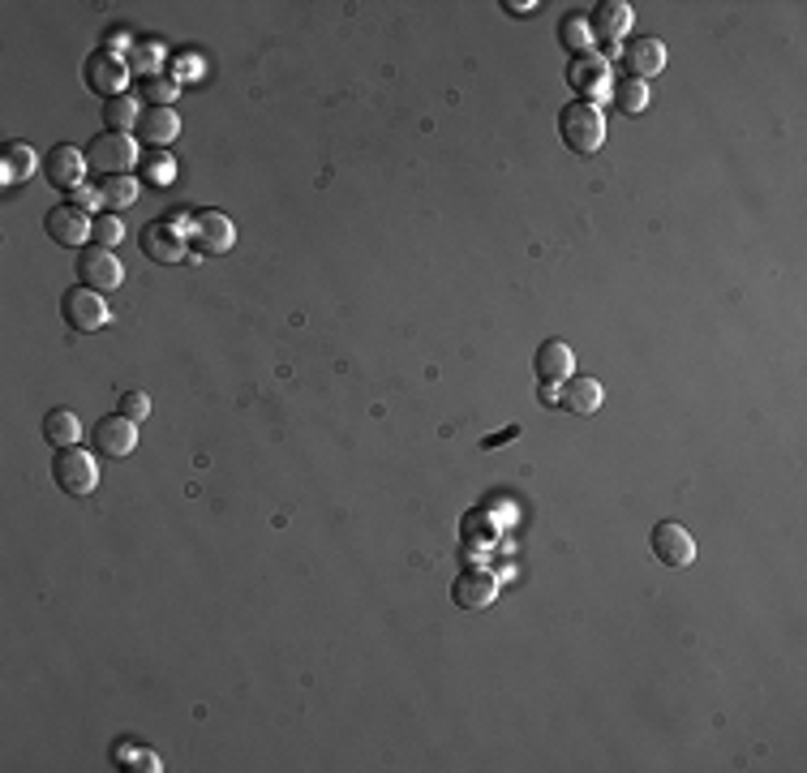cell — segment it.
<instances>
[{
    "mask_svg": "<svg viewBox=\"0 0 807 773\" xmlns=\"http://www.w3.org/2000/svg\"><path fill=\"white\" fill-rule=\"evenodd\" d=\"M559 138L568 151L576 155H593L601 142H606V117L597 104H584V99H572L563 113H559Z\"/></svg>",
    "mask_w": 807,
    "mask_h": 773,
    "instance_id": "cell-1",
    "label": "cell"
},
{
    "mask_svg": "<svg viewBox=\"0 0 807 773\" xmlns=\"http://www.w3.org/2000/svg\"><path fill=\"white\" fill-rule=\"evenodd\" d=\"M133 164H138V138L129 133H100L86 151V168H95L100 177H129Z\"/></svg>",
    "mask_w": 807,
    "mask_h": 773,
    "instance_id": "cell-2",
    "label": "cell"
},
{
    "mask_svg": "<svg viewBox=\"0 0 807 773\" xmlns=\"http://www.w3.org/2000/svg\"><path fill=\"white\" fill-rule=\"evenodd\" d=\"M52 477L65 494L82 499V494H95L100 485V469H95V452H82V447H60L57 460H52Z\"/></svg>",
    "mask_w": 807,
    "mask_h": 773,
    "instance_id": "cell-3",
    "label": "cell"
},
{
    "mask_svg": "<svg viewBox=\"0 0 807 773\" xmlns=\"http://www.w3.org/2000/svg\"><path fill=\"white\" fill-rule=\"evenodd\" d=\"M648 546H653V559H657L662 567H692L695 563V537L688 534L679 520H662V525H653Z\"/></svg>",
    "mask_w": 807,
    "mask_h": 773,
    "instance_id": "cell-4",
    "label": "cell"
},
{
    "mask_svg": "<svg viewBox=\"0 0 807 773\" xmlns=\"http://www.w3.org/2000/svg\"><path fill=\"white\" fill-rule=\"evenodd\" d=\"M120 280H125V271H120L113 249L95 245V249H82V254H78V284H82V289L113 293V289H120Z\"/></svg>",
    "mask_w": 807,
    "mask_h": 773,
    "instance_id": "cell-5",
    "label": "cell"
},
{
    "mask_svg": "<svg viewBox=\"0 0 807 773\" xmlns=\"http://www.w3.org/2000/svg\"><path fill=\"white\" fill-rule=\"evenodd\" d=\"M60 318L73 327V331H100L108 323V305H104V293L95 289H69L60 297Z\"/></svg>",
    "mask_w": 807,
    "mask_h": 773,
    "instance_id": "cell-6",
    "label": "cell"
},
{
    "mask_svg": "<svg viewBox=\"0 0 807 773\" xmlns=\"http://www.w3.org/2000/svg\"><path fill=\"white\" fill-rule=\"evenodd\" d=\"M91 443H95V456H108V460H125L133 447H138V421H129V417H100L95 421V434H91Z\"/></svg>",
    "mask_w": 807,
    "mask_h": 773,
    "instance_id": "cell-7",
    "label": "cell"
},
{
    "mask_svg": "<svg viewBox=\"0 0 807 773\" xmlns=\"http://www.w3.org/2000/svg\"><path fill=\"white\" fill-rule=\"evenodd\" d=\"M628 26H632V4L628 0H601L593 9V17H588V35L601 48H615L628 35Z\"/></svg>",
    "mask_w": 807,
    "mask_h": 773,
    "instance_id": "cell-8",
    "label": "cell"
},
{
    "mask_svg": "<svg viewBox=\"0 0 807 773\" xmlns=\"http://www.w3.org/2000/svg\"><path fill=\"white\" fill-rule=\"evenodd\" d=\"M86 82H91V91H100L104 99H113V95H125L129 91V65L113 52H95V57L86 60Z\"/></svg>",
    "mask_w": 807,
    "mask_h": 773,
    "instance_id": "cell-9",
    "label": "cell"
},
{
    "mask_svg": "<svg viewBox=\"0 0 807 773\" xmlns=\"http://www.w3.org/2000/svg\"><path fill=\"white\" fill-rule=\"evenodd\" d=\"M176 133H180V117H176L173 108H147V113L138 117V125H133L138 147H151V151L173 147Z\"/></svg>",
    "mask_w": 807,
    "mask_h": 773,
    "instance_id": "cell-10",
    "label": "cell"
},
{
    "mask_svg": "<svg viewBox=\"0 0 807 773\" xmlns=\"http://www.w3.org/2000/svg\"><path fill=\"white\" fill-rule=\"evenodd\" d=\"M44 229H48V237L57 241V245H86V241H91V215H86L82 207L65 202V207H52V211H48Z\"/></svg>",
    "mask_w": 807,
    "mask_h": 773,
    "instance_id": "cell-11",
    "label": "cell"
},
{
    "mask_svg": "<svg viewBox=\"0 0 807 773\" xmlns=\"http://www.w3.org/2000/svg\"><path fill=\"white\" fill-rule=\"evenodd\" d=\"M666 69V44L662 39H632L623 44V73L635 82H648Z\"/></svg>",
    "mask_w": 807,
    "mask_h": 773,
    "instance_id": "cell-12",
    "label": "cell"
},
{
    "mask_svg": "<svg viewBox=\"0 0 807 773\" xmlns=\"http://www.w3.org/2000/svg\"><path fill=\"white\" fill-rule=\"evenodd\" d=\"M568 82H572V91H576L584 104H593L597 95L610 91V65L601 57H576L572 69H568Z\"/></svg>",
    "mask_w": 807,
    "mask_h": 773,
    "instance_id": "cell-13",
    "label": "cell"
},
{
    "mask_svg": "<svg viewBox=\"0 0 807 773\" xmlns=\"http://www.w3.org/2000/svg\"><path fill=\"white\" fill-rule=\"evenodd\" d=\"M194 241L207 254H229L232 241H236V229H232V220L224 211H198L194 215Z\"/></svg>",
    "mask_w": 807,
    "mask_h": 773,
    "instance_id": "cell-14",
    "label": "cell"
},
{
    "mask_svg": "<svg viewBox=\"0 0 807 773\" xmlns=\"http://www.w3.org/2000/svg\"><path fill=\"white\" fill-rule=\"evenodd\" d=\"M44 173H48V180H52L57 189H78L82 177H86V155H82L78 147H65V142H60V147L48 151Z\"/></svg>",
    "mask_w": 807,
    "mask_h": 773,
    "instance_id": "cell-15",
    "label": "cell"
},
{
    "mask_svg": "<svg viewBox=\"0 0 807 773\" xmlns=\"http://www.w3.org/2000/svg\"><path fill=\"white\" fill-rule=\"evenodd\" d=\"M559 409H563V413H576V417H593L601 409V383L588 378V374L568 378V383L559 387Z\"/></svg>",
    "mask_w": 807,
    "mask_h": 773,
    "instance_id": "cell-16",
    "label": "cell"
},
{
    "mask_svg": "<svg viewBox=\"0 0 807 773\" xmlns=\"http://www.w3.org/2000/svg\"><path fill=\"white\" fill-rule=\"evenodd\" d=\"M142 249H147L151 262H180V258H185V237H180L176 224L155 220V224L142 229Z\"/></svg>",
    "mask_w": 807,
    "mask_h": 773,
    "instance_id": "cell-17",
    "label": "cell"
},
{
    "mask_svg": "<svg viewBox=\"0 0 807 773\" xmlns=\"http://www.w3.org/2000/svg\"><path fill=\"white\" fill-rule=\"evenodd\" d=\"M494 594H499V581L490 572H481V567L464 572L460 581L452 585V597H456V606H464V610H486L494 601Z\"/></svg>",
    "mask_w": 807,
    "mask_h": 773,
    "instance_id": "cell-18",
    "label": "cell"
},
{
    "mask_svg": "<svg viewBox=\"0 0 807 773\" xmlns=\"http://www.w3.org/2000/svg\"><path fill=\"white\" fill-rule=\"evenodd\" d=\"M537 378L541 383H568L572 378V370H576V353L563 344V340H546L541 349H537Z\"/></svg>",
    "mask_w": 807,
    "mask_h": 773,
    "instance_id": "cell-19",
    "label": "cell"
},
{
    "mask_svg": "<svg viewBox=\"0 0 807 773\" xmlns=\"http://www.w3.org/2000/svg\"><path fill=\"white\" fill-rule=\"evenodd\" d=\"M35 173V151L31 142H4V155H0V180L4 185H22Z\"/></svg>",
    "mask_w": 807,
    "mask_h": 773,
    "instance_id": "cell-20",
    "label": "cell"
},
{
    "mask_svg": "<svg viewBox=\"0 0 807 773\" xmlns=\"http://www.w3.org/2000/svg\"><path fill=\"white\" fill-rule=\"evenodd\" d=\"M142 117V104H138V95H113V99H104V125H108V133H129L133 125Z\"/></svg>",
    "mask_w": 807,
    "mask_h": 773,
    "instance_id": "cell-21",
    "label": "cell"
},
{
    "mask_svg": "<svg viewBox=\"0 0 807 773\" xmlns=\"http://www.w3.org/2000/svg\"><path fill=\"white\" fill-rule=\"evenodd\" d=\"M44 438L52 443V447H78V438H82V425H78V417L69 413V409H52V413L44 417Z\"/></svg>",
    "mask_w": 807,
    "mask_h": 773,
    "instance_id": "cell-22",
    "label": "cell"
},
{
    "mask_svg": "<svg viewBox=\"0 0 807 773\" xmlns=\"http://www.w3.org/2000/svg\"><path fill=\"white\" fill-rule=\"evenodd\" d=\"M180 82L176 78H164V73H151V78H138V104L147 108H173Z\"/></svg>",
    "mask_w": 807,
    "mask_h": 773,
    "instance_id": "cell-23",
    "label": "cell"
},
{
    "mask_svg": "<svg viewBox=\"0 0 807 773\" xmlns=\"http://www.w3.org/2000/svg\"><path fill=\"white\" fill-rule=\"evenodd\" d=\"M610 99H615V108H619V113H628V117H640V113L648 108V82H635V78H619V82L610 86Z\"/></svg>",
    "mask_w": 807,
    "mask_h": 773,
    "instance_id": "cell-24",
    "label": "cell"
},
{
    "mask_svg": "<svg viewBox=\"0 0 807 773\" xmlns=\"http://www.w3.org/2000/svg\"><path fill=\"white\" fill-rule=\"evenodd\" d=\"M95 189H100L104 211H125V207L138 202V180H129V177H104Z\"/></svg>",
    "mask_w": 807,
    "mask_h": 773,
    "instance_id": "cell-25",
    "label": "cell"
},
{
    "mask_svg": "<svg viewBox=\"0 0 807 773\" xmlns=\"http://www.w3.org/2000/svg\"><path fill=\"white\" fill-rule=\"evenodd\" d=\"M176 177V164L168 151H147L142 155V180H151V185H173Z\"/></svg>",
    "mask_w": 807,
    "mask_h": 773,
    "instance_id": "cell-26",
    "label": "cell"
},
{
    "mask_svg": "<svg viewBox=\"0 0 807 773\" xmlns=\"http://www.w3.org/2000/svg\"><path fill=\"white\" fill-rule=\"evenodd\" d=\"M129 73H138V78H151V73H160V48L155 44H129Z\"/></svg>",
    "mask_w": 807,
    "mask_h": 773,
    "instance_id": "cell-27",
    "label": "cell"
},
{
    "mask_svg": "<svg viewBox=\"0 0 807 773\" xmlns=\"http://www.w3.org/2000/svg\"><path fill=\"white\" fill-rule=\"evenodd\" d=\"M559 39H563V48H572L576 57H588V39H593V35H588V26H584V22L563 17V22H559Z\"/></svg>",
    "mask_w": 807,
    "mask_h": 773,
    "instance_id": "cell-28",
    "label": "cell"
},
{
    "mask_svg": "<svg viewBox=\"0 0 807 773\" xmlns=\"http://www.w3.org/2000/svg\"><path fill=\"white\" fill-rule=\"evenodd\" d=\"M91 237H95V245L113 249L116 241L125 237V224H120L116 215H95V220H91Z\"/></svg>",
    "mask_w": 807,
    "mask_h": 773,
    "instance_id": "cell-29",
    "label": "cell"
},
{
    "mask_svg": "<svg viewBox=\"0 0 807 773\" xmlns=\"http://www.w3.org/2000/svg\"><path fill=\"white\" fill-rule=\"evenodd\" d=\"M147 413H151V400H147L142 391H125V396H120V417H129V421H142Z\"/></svg>",
    "mask_w": 807,
    "mask_h": 773,
    "instance_id": "cell-30",
    "label": "cell"
},
{
    "mask_svg": "<svg viewBox=\"0 0 807 773\" xmlns=\"http://www.w3.org/2000/svg\"><path fill=\"white\" fill-rule=\"evenodd\" d=\"M73 207H82V211L91 215L95 207H104V202H100V189H82V185H78V189H73Z\"/></svg>",
    "mask_w": 807,
    "mask_h": 773,
    "instance_id": "cell-31",
    "label": "cell"
},
{
    "mask_svg": "<svg viewBox=\"0 0 807 773\" xmlns=\"http://www.w3.org/2000/svg\"><path fill=\"white\" fill-rule=\"evenodd\" d=\"M537 400H541V405H559V383H546V387H537Z\"/></svg>",
    "mask_w": 807,
    "mask_h": 773,
    "instance_id": "cell-32",
    "label": "cell"
}]
</instances>
